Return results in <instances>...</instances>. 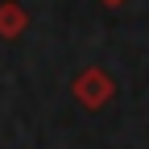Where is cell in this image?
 I'll use <instances>...</instances> for the list:
<instances>
[{"instance_id":"6da1fadb","label":"cell","mask_w":149,"mask_h":149,"mask_svg":"<svg viewBox=\"0 0 149 149\" xmlns=\"http://www.w3.org/2000/svg\"><path fill=\"white\" fill-rule=\"evenodd\" d=\"M70 95H74V104H83L87 112H95V108H104L112 95H116V79H112L104 66H87V70L74 74Z\"/></svg>"},{"instance_id":"7a4b0ae2","label":"cell","mask_w":149,"mask_h":149,"mask_svg":"<svg viewBox=\"0 0 149 149\" xmlns=\"http://www.w3.org/2000/svg\"><path fill=\"white\" fill-rule=\"evenodd\" d=\"M25 29H29V13H25V4L4 0V4H0V37L13 42V37H21Z\"/></svg>"},{"instance_id":"3957f363","label":"cell","mask_w":149,"mask_h":149,"mask_svg":"<svg viewBox=\"0 0 149 149\" xmlns=\"http://www.w3.org/2000/svg\"><path fill=\"white\" fill-rule=\"evenodd\" d=\"M100 4H108V8H120V4H128V0H100Z\"/></svg>"}]
</instances>
